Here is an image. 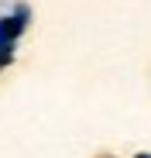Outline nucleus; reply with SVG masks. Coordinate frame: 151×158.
Instances as JSON below:
<instances>
[{"instance_id": "1", "label": "nucleus", "mask_w": 151, "mask_h": 158, "mask_svg": "<svg viewBox=\"0 0 151 158\" xmlns=\"http://www.w3.org/2000/svg\"><path fill=\"white\" fill-rule=\"evenodd\" d=\"M21 24H24V10H17V17H10V21H0V59H7V48L17 38Z\"/></svg>"}]
</instances>
